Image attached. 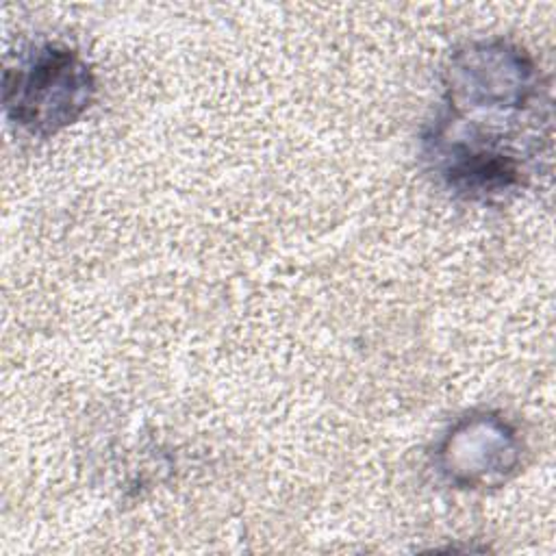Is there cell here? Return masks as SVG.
<instances>
[{"mask_svg": "<svg viewBox=\"0 0 556 556\" xmlns=\"http://www.w3.org/2000/svg\"><path fill=\"white\" fill-rule=\"evenodd\" d=\"M98 91L93 67L63 43H39L7 65L2 104L9 122L52 137L78 122Z\"/></svg>", "mask_w": 556, "mask_h": 556, "instance_id": "obj_2", "label": "cell"}, {"mask_svg": "<svg viewBox=\"0 0 556 556\" xmlns=\"http://www.w3.org/2000/svg\"><path fill=\"white\" fill-rule=\"evenodd\" d=\"M441 87V106L421 135L434 180L471 202L526 189L552 137L549 96L532 54L500 37L465 43Z\"/></svg>", "mask_w": 556, "mask_h": 556, "instance_id": "obj_1", "label": "cell"}, {"mask_svg": "<svg viewBox=\"0 0 556 556\" xmlns=\"http://www.w3.org/2000/svg\"><path fill=\"white\" fill-rule=\"evenodd\" d=\"M521 463L515 426L493 410L460 417L437 445L434 465L456 489H489L506 482Z\"/></svg>", "mask_w": 556, "mask_h": 556, "instance_id": "obj_3", "label": "cell"}]
</instances>
